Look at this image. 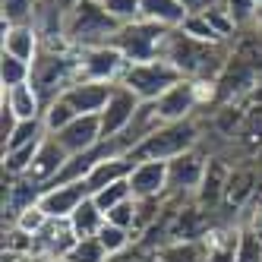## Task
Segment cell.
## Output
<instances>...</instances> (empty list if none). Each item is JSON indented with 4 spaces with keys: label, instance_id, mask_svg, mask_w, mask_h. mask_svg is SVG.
Listing matches in <instances>:
<instances>
[{
    "label": "cell",
    "instance_id": "obj_1",
    "mask_svg": "<svg viewBox=\"0 0 262 262\" xmlns=\"http://www.w3.org/2000/svg\"><path fill=\"white\" fill-rule=\"evenodd\" d=\"M231 45L234 41H202V38L186 35L183 29H174L164 48V60L174 63L183 79L215 82L231 57Z\"/></svg>",
    "mask_w": 262,
    "mask_h": 262
},
{
    "label": "cell",
    "instance_id": "obj_2",
    "mask_svg": "<svg viewBox=\"0 0 262 262\" xmlns=\"http://www.w3.org/2000/svg\"><path fill=\"white\" fill-rule=\"evenodd\" d=\"M117 32H120V23L101 7V0H76L73 7H67L63 38L73 51L114 45Z\"/></svg>",
    "mask_w": 262,
    "mask_h": 262
},
{
    "label": "cell",
    "instance_id": "obj_3",
    "mask_svg": "<svg viewBox=\"0 0 262 262\" xmlns=\"http://www.w3.org/2000/svg\"><path fill=\"white\" fill-rule=\"evenodd\" d=\"M202 133H205V126L199 117L180 120V123H164L158 133L142 139L126 158L129 161H171L183 152H190V148H199Z\"/></svg>",
    "mask_w": 262,
    "mask_h": 262
},
{
    "label": "cell",
    "instance_id": "obj_4",
    "mask_svg": "<svg viewBox=\"0 0 262 262\" xmlns=\"http://www.w3.org/2000/svg\"><path fill=\"white\" fill-rule=\"evenodd\" d=\"M45 101V107L60 98L76 82V51L73 48H41L32 60V79H29Z\"/></svg>",
    "mask_w": 262,
    "mask_h": 262
},
{
    "label": "cell",
    "instance_id": "obj_5",
    "mask_svg": "<svg viewBox=\"0 0 262 262\" xmlns=\"http://www.w3.org/2000/svg\"><path fill=\"white\" fill-rule=\"evenodd\" d=\"M171 32H174V29H167V26L148 23V19H136V23L120 26L114 45L120 48V54L126 57V63L161 60V57H164V48H167V38H171Z\"/></svg>",
    "mask_w": 262,
    "mask_h": 262
},
{
    "label": "cell",
    "instance_id": "obj_6",
    "mask_svg": "<svg viewBox=\"0 0 262 262\" xmlns=\"http://www.w3.org/2000/svg\"><path fill=\"white\" fill-rule=\"evenodd\" d=\"M183 76L177 73L174 63L161 60H145V63H126L120 85H126L139 101H158L171 85H177Z\"/></svg>",
    "mask_w": 262,
    "mask_h": 262
},
{
    "label": "cell",
    "instance_id": "obj_7",
    "mask_svg": "<svg viewBox=\"0 0 262 262\" xmlns=\"http://www.w3.org/2000/svg\"><path fill=\"white\" fill-rule=\"evenodd\" d=\"M126 70V57L117 45H98V48H82L76 51V79L92 82H120Z\"/></svg>",
    "mask_w": 262,
    "mask_h": 262
},
{
    "label": "cell",
    "instance_id": "obj_8",
    "mask_svg": "<svg viewBox=\"0 0 262 262\" xmlns=\"http://www.w3.org/2000/svg\"><path fill=\"white\" fill-rule=\"evenodd\" d=\"M209 171V155L202 148H190L167 161V193L174 196H196L202 177Z\"/></svg>",
    "mask_w": 262,
    "mask_h": 262
},
{
    "label": "cell",
    "instance_id": "obj_9",
    "mask_svg": "<svg viewBox=\"0 0 262 262\" xmlns=\"http://www.w3.org/2000/svg\"><path fill=\"white\" fill-rule=\"evenodd\" d=\"M114 89L117 82H92V79H76L67 92H63V98L67 104L76 111L79 117H98L101 111L107 107L111 95H114Z\"/></svg>",
    "mask_w": 262,
    "mask_h": 262
},
{
    "label": "cell",
    "instance_id": "obj_10",
    "mask_svg": "<svg viewBox=\"0 0 262 262\" xmlns=\"http://www.w3.org/2000/svg\"><path fill=\"white\" fill-rule=\"evenodd\" d=\"M92 196L89 190V180H70V183H54L41 193L38 205L51 215V218H63L70 221V215L79 209V205Z\"/></svg>",
    "mask_w": 262,
    "mask_h": 262
},
{
    "label": "cell",
    "instance_id": "obj_11",
    "mask_svg": "<svg viewBox=\"0 0 262 262\" xmlns=\"http://www.w3.org/2000/svg\"><path fill=\"white\" fill-rule=\"evenodd\" d=\"M139 104H142V101L133 95V92L117 82V89H114V95H111L107 107L98 114V120H101V139H114V136H120L123 129L129 126V120L136 117Z\"/></svg>",
    "mask_w": 262,
    "mask_h": 262
},
{
    "label": "cell",
    "instance_id": "obj_12",
    "mask_svg": "<svg viewBox=\"0 0 262 262\" xmlns=\"http://www.w3.org/2000/svg\"><path fill=\"white\" fill-rule=\"evenodd\" d=\"M76 231L70 228V221L63 218H51L45 228L35 234V256L38 259H51V262H57V259H67L70 250L76 247Z\"/></svg>",
    "mask_w": 262,
    "mask_h": 262
},
{
    "label": "cell",
    "instance_id": "obj_13",
    "mask_svg": "<svg viewBox=\"0 0 262 262\" xmlns=\"http://www.w3.org/2000/svg\"><path fill=\"white\" fill-rule=\"evenodd\" d=\"M237 158H262V101H247L243 111V123L237 129V136L228 148Z\"/></svg>",
    "mask_w": 262,
    "mask_h": 262
},
{
    "label": "cell",
    "instance_id": "obj_14",
    "mask_svg": "<svg viewBox=\"0 0 262 262\" xmlns=\"http://www.w3.org/2000/svg\"><path fill=\"white\" fill-rule=\"evenodd\" d=\"M57 145L63 148L67 155H79L89 152L101 142V120L98 117H76L70 126H63L60 133H54Z\"/></svg>",
    "mask_w": 262,
    "mask_h": 262
},
{
    "label": "cell",
    "instance_id": "obj_15",
    "mask_svg": "<svg viewBox=\"0 0 262 262\" xmlns=\"http://www.w3.org/2000/svg\"><path fill=\"white\" fill-rule=\"evenodd\" d=\"M129 186H133V199L167 196V161H136Z\"/></svg>",
    "mask_w": 262,
    "mask_h": 262
},
{
    "label": "cell",
    "instance_id": "obj_16",
    "mask_svg": "<svg viewBox=\"0 0 262 262\" xmlns=\"http://www.w3.org/2000/svg\"><path fill=\"white\" fill-rule=\"evenodd\" d=\"M67 158H70V155L57 145V139H54V136H45V142L38 145V155H35V161H32V167H29L26 177H29L32 183H38V186H45V190H48V186L57 180V174L63 171Z\"/></svg>",
    "mask_w": 262,
    "mask_h": 262
},
{
    "label": "cell",
    "instance_id": "obj_17",
    "mask_svg": "<svg viewBox=\"0 0 262 262\" xmlns=\"http://www.w3.org/2000/svg\"><path fill=\"white\" fill-rule=\"evenodd\" d=\"M253 202H256V171L247 167V164H234L231 177H228V186H224L221 205L228 212H240V209H250Z\"/></svg>",
    "mask_w": 262,
    "mask_h": 262
},
{
    "label": "cell",
    "instance_id": "obj_18",
    "mask_svg": "<svg viewBox=\"0 0 262 262\" xmlns=\"http://www.w3.org/2000/svg\"><path fill=\"white\" fill-rule=\"evenodd\" d=\"M161 126H164V120H161V114H158V104H155V101H142L139 111H136V117L129 120V126L123 129L120 136H114V139H120L123 152L129 155L142 139H148L152 133H158Z\"/></svg>",
    "mask_w": 262,
    "mask_h": 262
},
{
    "label": "cell",
    "instance_id": "obj_19",
    "mask_svg": "<svg viewBox=\"0 0 262 262\" xmlns=\"http://www.w3.org/2000/svg\"><path fill=\"white\" fill-rule=\"evenodd\" d=\"M4 51L26 60V63H32L41 51V38H38V32L32 29V23H23V26H7L4 23Z\"/></svg>",
    "mask_w": 262,
    "mask_h": 262
},
{
    "label": "cell",
    "instance_id": "obj_20",
    "mask_svg": "<svg viewBox=\"0 0 262 262\" xmlns=\"http://www.w3.org/2000/svg\"><path fill=\"white\" fill-rule=\"evenodd\" d=\"M0 101H7L19 120H38V117L45 114V101H41L38 89H35L32 82L16 85V89H7L4 95H0Z\"/></svg>",
    "mask_w": 262,
    "mask_h": 262
},
{
    "label": "cell",
    "instance_id": "obj_21",
    "mask_svg": "<svg viewBox=\"0 0 262 262\" xmlns=\"http://www.w3.org/2000/svg\"><path fill=\"white\" fill-rule=\"evenodd\" d=\"M133 164H136V161H129L126 155H114V158L98 161L95 167H92V174L85 177V180H89V190L98 193V190H104V186L117 183V180H126L129 174H133Z\"/></svg>",
    "mask_w": 262,
    "mask_h": 262
},
{
    "label": "cell",
    "instance_id": "obj_22",
    "mask_svg": "<svg viewBox=\"0 0 262 262\" xmlns=\"http://www.w3.org/2000/svg\"><path fill=\"white\" fill-rule=\"evenodd\" d=\"M186 16H190V10L180 0H142V19H148V23L180 29L186 23Z\"/></svg>",
    "mask_w": 262,
    "mask_h": 262
},
{
    "label": "cell",
    "instance_id": "obj_23",
    "mask_svg": "<svg viewBox=\"0 0 262 262\" xmlns=\"http://www.w3.org/2000/svg\"><path fill=\"white\" fill-rule=\"evenodd\" d=\"M104 221H107V215L98 209V202L89 196L79 209L70 215V228L76 231V237H98V231L104 228Z\"/></svg>",
    "mask_w": 262,
    "mask_h": 262
},
{
    "label": "cell",
    "instance_id": "obj_24",
    "mask_svg": "<svg viewBox=\"0 0 262 262\" xmlns=\"http://www.w3.org/2000/svg\"><path fill=\"white\" fill-rule=\"evenodd\" d=\"M45 136H48V126H45L41 117L38 120H19L16 129H13V136L0 145V152H13V148H23V145H35V142H41Z\"/></svg>",
    "mask_w": 262,
    "mask_h": 262
},
{
    "label": "cell",
    "instance_id": "obj_25",
    "mask_svg": "<svg viewBox=\"0 0 262 262\" xmlns=\"http://www.w3.org/2000/svg\"><path fill=\"white\" fill-rule=\"evenodd\" d=\"M29 79H32V63L13 57L7 51H0V85H4V92L16 89V85H26Z\"/></svg>",
    "mask_w": 262,
    "mask_h": 262
},
{
    "label": "cell",
    "instance_id": "obj_26",
    "mask_svg": "<svg viewBox=\"0 0 262 262\" xmlns=\"http://www.w3.org/2000/svg\"><path fill=\"white\" fill-rule=\"evenodd\" d=\"M155 262H205V240L196 243H164Z\"/></svg>",
    "mask_w": 262,
    "mask_h": 262
},
{
    "label": "cell",
    "instance_id": "obj_27",
    "mask_svg": "<svg viewBox=\"0 0 262 262\" xmlns=\"http://www.w3.org/2000/svg\"><path fill=\"white\" fill-rule=\"evenodd\" d=\"M136 234L133 231H126V228H117V224H111L104 221V228L98 231V243L107 250V256H117V253H126L129 247H136Z\"/></svg>",
    "mask_w": 262,
    "mask_h": 262
},
{
    "label": "cell",
    "instance_id": "obj_28",
    "mask_svg": "<svg viewBox=\"0 0 262 262\" xmlns=\"http://www.w3.org/2000/svg\"><path fill=\"white\" fill-rule=\"evenodd\" d=\"M76 117H79V114L67 104V98H63V95H60V98H54V101L45 107V114H41V120H45V126H48V136L60 133V129H63V126H70Z\"/></svg>",
    "mask_w": 262,
    "mask_h": 262
},
{
    "label": "cell",
    "instance_id": "obj_29",
    "mask_svg": "<svg viewBox=\"0 0 262 262\" xmlns=\"http://www.w3.org/2000/svg\"><path fill=\"white\" fill-rule=\"evenodd\" d=\"M92 199H95L98 209L107 215L111 209H117V205H123L126 199H133V186H129V177H126V180H117V183H111V186H104V190H98V193H92Z\"/></svg>",
    "mask_w": 262,
    "mask_h": 262
},
{
    "label": "cell",
    "instance_id": "obj_30",
    "mask_svg": "<svg viewBox=\"0 0 262 262\" xmlns=\"http://www.w3.org/2000/svg\"><path fill=\"white\" fill-rule=\"evenodd\" d=\"M4 253H13V256H35V234L16 228V224H4Z\"/></svg>",
    "mask_w": 262,
    "mask_h": 262
},
{
    "label": "cell",
    "instance_id": "obj_31",
    "mask_svg": "<svg viewBox=\"0 0 262 262\" xmlns=\"http://www.w3.org/2000/svg\"><path fill=\"white\" fill-rule=\"evenodd\" d=\"M107 250L98 243V237H79L76 240V247L70 250L67 262H107Z\"/></svg>",
    "mask_w": 262,
    "mask_h": 262
},
{
    "label": "cell",
    "instance_id": "obj_32",
    "mask_svg": "<svg viewBox=\"0 0 262 262\" xmlns=\"http://www.w3.org/2000/svg\"><path fill=\"white\" fill-rule=\"evenodd\" d=\"M234 262H262V237L240 224V243H237V259Z\"/></svg>",
    "mask_w": 262,
    "mask_h": 262
},
{
    "label": "cell",
    "instance_id": "obj_33",
    "mask_svg": "<svg viewBox=\"0 0 262 262\" xmlns=\"http://www.w3.org/2000/svg\"><path fill=\"white\" fill-rule=\"evenodd\" d=\"M101 7L114 16L120 26L142 19V0H101Z\"/></svg>",
    "mask_w": 262,
    "mask_h": 262
},
{
    "label": "cell",
    "instance_id": "obj_34",
    "mask_svg": "<svg viewBox=\"0 0 262 262\" xmlns=\"http://www.w3.org/2000/svg\"><path fill=\"white\" fill-rule=\"evenodd\" d=\"M32 10H35V0H0V16H4L7 26L32 23Z\"/></svg>",
    "mask_w": 262,
    "mask_h": 262
},
{
    "label": "cell",
    "instance_id": "obj_35",
    "mask_svg": "<svg viewBox=\"0 0 262 262\" xmlns=\"http://www.w3.org/2000/svg\"><path fill=\"white\" fill-rule=\"evenodd\" d=\"M180 29L186 35H193V38H202V41H228V38H221V35L215 32V26L209 19H205V13H190Z\"/></svg>",
    "mask_w": 262,
    "mask_h": 262
},
{
    "label": "cell",
    "instance_id": "obj_36",
    "mask_svg": "<svg viewBox=\"0 0 262 262\" xmlns=\"http://www.w3.org/2000/svg\"><path fill=\"white\" fill-rule=\"evenodd\" d=\"M224 4H228V10H231V16H234V23H237V29L243 32V29L253 26L256 10H259L262 0H224Z\"/></svg>",
    "mask_w": 262,
    "mask_h": 262
},
{
    "label": "cell",
    "instance_id": "obj_37",
    "mask_svg": "<svg viewBox=\"0 0 262 262\" xmlns=\"http://www.w3.org/2000/svg\"><path fill=\"white\" fill-rule=\"evenodd\" d=\"M51 221V215L41 209V205L38 202H35V205H29V209L19 215V218H16L13 224H16V228H23V231H29V234H38L41 228H45V224Z\"/></svg>",
    "mask_w": 262,
    "mask_h": 262
},
{
    "label": "cell",
    "instance_id": "obj_38",
    "mask_svg": "<svg viewBox=\"0 0 262 262\" xmlns=\"http://www.w3.org/2000/svg\"><path fill=\"white\" fill-rule=\"evenodd\" d=\"M107 221L117 224V228H126L136 234V199H126L123 205H117V209L107 212Z\"/></svg>",
    "mask_w": 262,
    "mask_h": 262
},
{
    "label": "cell",
    "instance_id": "obj_39",
    "mask_svg": "<svg viewBox=\"0 0 262 262\" xmlns=\"http://www.w3.org/2000/svg\"><path fill=\"white\" fill-rule=\"evenodd\" d=\"M16 123H19V117L13 114V107H10L7 101H0V145H4V142H7V139L13 136Z\"/></svg>",
    "mask_w": 262,
    "mask_h": 262
},
{
    "label": "cell",
    "instance_id": "obj_40",
    "mask_svg": "<svg viewBox=\"0 0 262 262\" xmlns=\"http://www.w3.org/2000/svg\"><path fill=\"white\" fill-rule=\"evenodd\" d=\"M180 4L190 10V13H205L209 7H215V4H221V0H180Z\"/></svg>",
    "mask_w": 262,
    "mask_h": 262
},
{
    "label": "cell",
    "instance_id": "obj_41",
    "mask_svg": "<svg viewBox=\"0 0 262 262\" xmlns=\"http://www.w3.org/2000/svg\"><path fill=\"white\" fill-rule=\"evenodd\" d=\"M256 35H262V4H259V10H256V19H253V26H250Z\"/></svg>",
    "mask_w": 262,
    "mask_h": 262
},
{
    "label": "cell",
    "instance_id": "obj_42",
    "mask_svg": "<svg viewBox=\"0 0 262 262\" xmlns=\"http://www.w3.org/2000/svg\"><path fill=\"white\" fill-rule=\"evenodd\" d=\"M250 101H262V79H259V85H256V92H253Z\"/></svg>",
    "mask_w": 262,
    "mask_h": 262
},
{
    "label": "cell",
    "instance_id": "obj_43",
    "mask_svg": "<svg viewBox=\"0 0 262 262\" xmlns=\"http://www.w3.org/2000/svg\"><path fill=\"white\" fill-rule=\"evenodd\" d=\"M60 4H63V7H73V4H76V0H60Z\"/></svg>",
    "mask_w": 262,
    "mask_h": 262
},
{
    "label": "cell",
    "instance_id": "obj_44",
    "mask_svg": "<svg viewBox=\"0 0 262 262\" xmlns=\"http://www.w3.org/2000/svg\"><path fill=\"white\" fill-rule=\"evenodd\" d=\"M45 262H51V259H45ZM57 262H67V259H57Z\"/></svg>",
    "mask_w": 262,
    "mask_h": 262
}]
</instances>
